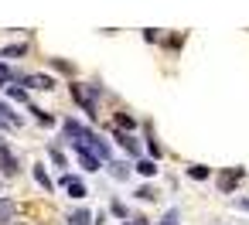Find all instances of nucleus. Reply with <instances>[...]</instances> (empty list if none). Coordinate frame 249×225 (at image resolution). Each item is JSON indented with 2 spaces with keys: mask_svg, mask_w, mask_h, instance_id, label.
I'll use <instances>...</instances> for the list:
<instances>
[{
  "mask_svg": "<svg viewBox=\"0 0 249 225\" xmlns=\"http://www.w3.org/2000/svg\"><path fill=\"white\" fill-rule=\"evenodd\" d=\"M109 211H113V215H116V218H123V222H126V218H130V208H126V205H123V201H109Z\"/></svg>",
  "mask_w": 249,
  "mask_h": 225,
  "instance_id": "aec40b11",
  "label": "nucleus"
},
{
  "mask_svg": "<svg viewBox=\"0 0 249 225\" xmlns=\"http://www.w3.org/2000/svg\"><path fill=\"white\" fill-rule=\"evenodd\" d=\"M72 99L89 113V120H96V116H99V106H92V99L86 96V86H82V82H72Z\"/></svg>",
  "mask_w": 249,
  "mask_h": 225,
  "instance_id": "39448f33",
  "label": "nucleus"
},
{
  "mask_svg": "<svg viewBox=\"0 0 249 225\" xmlns=\"http://www.w3.org/2000/svg\"><path fill=\"white\" fill-rule=\"evenodd\" d=\"M109 174H113L116 181H126V177H130V167H126L123 160H109Z\"/></svg>",
  "mask_w": 249,
  "mask_h": 225,
  "instance_id": "2eb2a0df",
  "label": "nucleus"
},
{
  "mask_svg": "<svg viewBox=\"0 0 249 225\" xmlns=\"http://www.w3.org/2000/svg\"><path fill=\"white\" fill-rule=\"evenodd\" d=\"M123 225H147V218H143V215H130Z\"/></svg>",
  "mask_w": 249,
  "mask_h": 225,
  "instance_id": "b1692460",
  "label": "nucleus"
},
{
  "mask_svg": "<svg viewBox=\"0 0 249 225\" xmlns=\"http://www.w3.org/2000/svg\"><path fill=\"white\" fill-rule=\"evenodd\" d=\"M18 82H24V89H41V92H52L55 89V79L52 75H14Z\"/></svg>",
  "mask_w": 249,
  "mask_h": 225,
  "instance_id": "20e7f679",
  "label": "nucleus"
},
{
  "mask_svg": "<svg viewBox=\"0 0 249 225\" xmlns=\"http://www.w3.org/2000/svg\"><path fill=\"white\" fill-rule=\"evenodd\" d=\"M48 65H52L55 72H62V75H72V72H75V65L65 62V58H48Z\"/></svg>",
  "mask_w": 249,
  "mask_h": 225,
  "instance_id": "dca6fc26",
  "label": "nucleus"
},
{
  "mask_svg": "<svg viewBox=\"0 0 249 225\" xmlns=\"http://www.w3.org/2000/svg\"><path fill=\"white\" fill-rule=\"evenodd\" d=\"M160 225H181V211H178V208H167V211L160 215Z\"/></svg>",
  "mask_w": 249,
  "mask_h": 225,
  "instance_id": "6ab92c4d",
  "label": "nucleus"
},
{
  "mask_svg": "<svg viewBox=\"0 0 249 225\" xmlns=\"http://www.w3.org/2000/svg\"><path fill=\"white\" fill-rule=\"evenodd\" d=\"M235 208L239 211H249V198H235Z\"/></svg>",
  "mask_w": 249,
  "mask_h": 225,
  "instance_id": "393cba45",
  "label": "nucleus"
},
{
  "mask_svg": "<svg viewBox=\"0 0 249 225\" xmlns=\"http://www.w3.org/2000/svg\"><path fill=\"white\" fill-rule=\"evenodd\" d=\"M28 109L35 113V120H38V123H45V126H52V123H55V116H48L45 109H38V106H28Z\"/></svg>",
  "mask_w": 249,
  "mask_h": 225,
  "instance_id": "4be33fe9",
  "label": "nucleus"
},
{
  "mask_svg": "<svg viewBox=\"0 0 249 225\" xmlns=\"http://www.w3.org/2000/svg\"><path fill=\"white\" fill-rule=\"evenodd\" d=\"M133 171H137L140 177H154V174H157V160L143 157V160H137V164H133Z\"/></svg>",
  "mask_w": 249,
  "mask_h": 225,
  "instance_id": "f8f14e48",
  "label": "nucleus"
},
{
  "mask_svg": "<svg viewBox=\"0 0 249 225\" xmlns=\"http://www.w3.org/2000/svg\"><path fill=\"white\" fill-rule=\"evenodd\" d=\"M21 174V160H18V154L7 147V140L0 137V177H18Z\"/></svg>",
  "mask_w": 249,
  "mask_h": 225,
  "instance_id": "f257e3e1",
  "label": "nucleus"
},
{
  "mask_svg": "<svg viewBox=\"0 0 249 225\" xmlns=\"http://www.w3.org/2000/svg\"><path fill=\"white\" fill-rule=\"evenodd\" d=\"M31 174H35V181H38V188H45L48 194L55 191V181H52V174H48V171H45L41 164H35V167H31Z\"/></svg>",
  "mask_w": 249,
  "mask_h": 225,
  "instance_id": "1a4fd4ad",
  "label": "nucleus"
},
{
  "mask_svg": "<svg viewBox=\"0 0 249 225\" xmlns=\"http://www.w3.org/2000/svg\"><path fill=\"white\" fill-rule=\"evenodd\" d=\"M113 137H116V140H120V147H123V150H126V154H133V157H137V154H140V140H137V137H133V133H123V130H116V126H113Z\"/></svg>",
  "mask_w": 249,
  "mask_h": 225,
  "instance_id": "0eeeda50",
  "label": "nucleus"
},
{
  "mask_svg": "<svg viewBox=\"0 0 249 225\" xmlns=\"http://www.w3.org/2000/svg\"><path fill=\"white\" fill-rule=\"evenodd\" d=\"M116 130L133 133V130H137V116H133V113H116Z\"/></svg>",
  "mask_w": 249,
  "mask_h": 225,
  "instance_id": "9b49d317",
  "label": "nucleus"
},
{
  "mask_svg": "<svg viewBox=\"0 0 249 225\" xmlns=\"http://www.w3.org/2000/svg\"><path fill=\"white\" fill-rule=\"evenodd\" d=\"M246 177V171L242 167H225V171H218L215 174V184H218V191H225V194H232L235 191V184Z\"/></svg>",
  "mask_w": 249,
  "mask_h": 225,
  "instance_id": "f03ea898",
  "label": "nucleus"
},
{
  "mask_svg": "<svg viewBox=\"0 0 249 225\" xmlns=\"http://www.w3.org/2000/svg\"><path fill=\"white\" fill-rule=\"evenodd\" d=\"M62 188H69V198H75V201H82L86 194H89V188H86V181H79L75 174H65L62 181H58Z\"/></svg>",
  "mask_w": 249,
  "mask_h": 225,
  "instance_id": "423d86ee",
  "label": "nucleus"
},
{
  "mask_svg": "<svg viewBox=\"0 0 249 225\" xmlns=\"http://www.w3.org/2000/svg\"><path fill=\"white\" fill-rule=\"evenodd\" d=\"M48 157H52V164H55V167H65V154H62L58 147H48Z\"/></svg>",
  "mask_w": 249,
  "mask_h": 225,
  "instance_id": "5701e85b",
  "label": "nucleus"
},
{
  "mask_svg": "<svg viewBox=\"0 0 249 225\" xmlns=\"http://www.w3.org/2000/svg\"><path fill=\"white\" fill-rule=\"evenodd\" d=\"M11 79H14V72L4 65V58H0V89H7V86H11Z\"/></svg>",
  "mask_w": 249,
  "mask_h": 225,
  "instance_id": "412c9836",
  "label": "nucleus"
},
{
  "mask_svg": "<svg viewBox=\"0 0 249 225\" xmlns=\"http://www.w3.org/2000/svg\"><path fill=\"white\" fill-rule=\"evenodd\" d=\"M18 215V201L14 198H0V225H11Z\"/></svg>",
  "mask_w": 249,
  "mask_h": 225,
  "instance_id": "6e6552de",
  "label": "nucleus"
},
{
  "mask_svg": "<svg viewBox=\"0 0 249 225\" xmlns=\"http://www.w3.org/2000/svg\"><path fill=\"white\" fill-rule=\"evenodd\" d=\"M7 96H11L14 103H24V106H31V99H28V89H21V86H7Z\"/></svg>",
  "mask_w": 249,
  "mask_h": 225,
  "instance_id": "f3484780",
  "label": "nucleus"
},
{
  "mask_svg": "<svg viewBox=\"0 0 249 225\" xmlns=\"http://www.w3.org/2000/svg\"><path fill=\"white\" fill-rule=\"evenodd\" d=\"M28 55V45L24 41H18V45H4L0 48V58H24Z\"/></svg>",
  "mask_w": 249,
  "mask_h": 225,
  "instance_id": "9d476101",
  "label": "nucleus"
},
{
  "mask_svg": "<svg viewBox=\"0 0 249 225\" xmlns=\"http://www.w3.org/2000/svg\"><path fill=\"white\" fill-rule=\"evenodd\" d=\"M72 154H75V160H79L89 174H96V171H99V164H103V160H99L89 147H82V143H72Z\"/></svg>",
  "mask_w": 249,
  "mask_h": 225,
  "instance_id": "7ed1b4c3",
  "label": "nucleus"
},
{
  "mask_svg": "<svg viewBox=\"0 0 249 225\" xmlns=\"http://www.w3.org/2000/svg\"><path fill=\"white\" fill-rule=\"evenodd\" d=\"M133 198H140V201H154V198H157V191H154L150 184H140V188L133 191Z\"/></svg>",
  "mask_w": 249,
  "mask_h": 225,
  "instance_id": "a211bd4d",
  "label": "nucleus"
},
{
  "mask_svg": "<svg viewBox=\"0 0 249 225\" xmlns=\"http://www.w3.org/2000/svg\"><path fill=\"white\" fill-rule=\"evenodd\" d=\"M188 177H195V181H208V177H212V167H205V164H188Z\"/></svg>",
  "mask_w": 249,
  "mask_h": 225,
  "instance_id": "4468645a",
  "label": "nucleus"
},
{
  "mask_svg": "<svg viewBox=\"0 0 249 225\" xmlns=\"http://www.w3.org/2000/svg\"><path fill=\"white\" fill-rule=\"evenodd\" d=\"M69 225H92V211H89V208H75V211H69Z\"/></svg>",
  "mask_w": 249,
  "mask_h": 225,
  "instance_id": "ddd939ff",
  "label": "nucleus"
},
{
  "mask_svg": "<svg viewBox=\"0 0 249 225\" xmlns=\"http://www.w3.org/2000/svg\"><path fill=\"white\" fill-rule=\"evenodd\" d=\"M4 126H7V123H4V120H0V130H4Z\"/></svg>",
  "mask_w": 249,
  "mask_h": 225,
  "instance_id": "a878e982",
  "label": "nucleus"
}]
</instances>
